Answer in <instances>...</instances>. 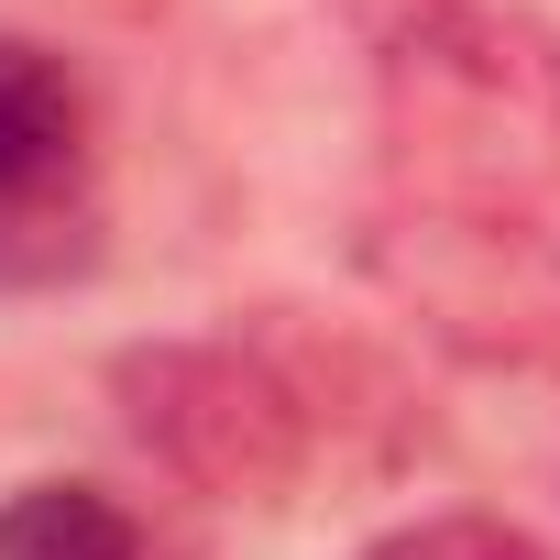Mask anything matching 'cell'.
<instances>
[{"instance_id":"6da1fadb","label":"cell","mask_w":560,"mask_h":560,"mask_svg":"<svg viewBox=\"0 0 560 560\" xmlns=\"http://www.w3.org/2000/svg\"><path fill=\"white\" fill-rule=\"evenodd\" d=\"M374 121L407 209L527 220L560 187V34L516 0H407L374 34Z\"/></svg>"},{"instance_id":"5b68a950","label":"cell","mask_w":560,"mask_h":560,"mask_svg":"<svg viewBox=\"0 0 560 560\" xmlns=\"http://www.w3.org/2000/svg\"><path fill=\"white\" fill-rule=\"evenodd\" d=\"M0 560H154V549H143V516L110 483L45 472V483L0 494Z\"/></svg>"},{"instance_id":"7a4b0ae2","label":"cell","mask_w":560,"mask_h":560,"mask_svg":"<svg viewBox=\"0 0 560 560\" xmlns=\"http://www.w3.org/2000/svg\"><path fill=\"white\" fill-rule=\"evenodd\" d=\"M110 407H121V440L209 505H287L330 451V407H319L308 363L275 341H242V330L231 341H132L110 363Z\"/></svg>"},{"instance_id":"3957f363","label":"cell","mask_w":560,"mask_h":560,"mask_svg":"<svg viewBox=\"0 0 560 560\" xmlns=\"http://www.w3.org/2000/svg\"><path fill=\"white\" fill-rule=\"evenodd\" d=\"M89 264H100V110H89V78L34 34H0V298L78 287Z\"/></svg>"},{"instance_id":"277c9868","label":"cell","mask_w":560,"mask_h":560,"mask_svg":"<svg viewBox=\"0 0 560 560\" xmlns=\"http://www.w3.org/2000/svg\"><path fill=\"white\" fill-rule=\"evenodd\" d=\"M363 264L429 319L462 330L472 352H560V253L538 220H451V209H396Z\"/></svg>"},{"instance_id":"8992f818","label":"cell","mask_w":560,"mask_h":560,"mask_svg":"<svg viewBox=\"0 0 560 560\" xmlns=\"http://www.w3.org/2000/svg\"><path fill=\"white\" fill-rule=\"evenodd\" d=\"M363 560H549V549L505 516H418V527H385Z\"/></svg>"}]
</instances>
